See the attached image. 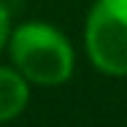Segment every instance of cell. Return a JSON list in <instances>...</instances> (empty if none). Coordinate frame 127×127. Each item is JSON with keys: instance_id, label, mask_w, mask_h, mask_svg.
Returning a JSON list of instances; mask_svg holds the SVG:
<instances>
[{"instance_id": "2", "label": "cell", "mask_w": 127, "mask_h": 127, "mask_svg": "<svg viewBox=\"0 0 127 127\" xmlns=\"http://www.w3.org/2000/svg\"><path fill=\"white\" fill-rule=\"evenodd\" d=\"M87 51L108 76H127V0H97L87 16Z\"/></svg>"}, {"instance_id": "3", "label": "cell", "mask_w": 127, "mask_h": 127, "mask_svg": "<svg viewBox=\"0 0 127 127\" xmlns=\"http://www.w3.org/2000/svg\"><path fill=\"white\" fill-rule=\"evenodd\" d=\"M27 100H30L27 78L19 70L0 68V122H8V119L19 116L25 111Z\"/></svg>"}, {"instance_id": "4", "label": "cell", "mask_w": 127, "mask_h": 127, "mask_svg": "<svg viewBox=\"0 0 127 127\" xmlns=\"http://www.w3.org/2000/svg\"><path fill=\"white\" fill-rule=\"evenodd\" d=\"M8 35H11V27H8V8H5L3 0H0V49H3V43L8 41Z\"/></svg>"}, {"instance_id": "1", "label": "cell", "mask_w": 127, "mask_h": 127, "mask_svg": "<svg viewBox=\"0 0 127 127\" xmlns=\"http://www.w3.org/2000/svg\"><path fill=\"white\" fill-rule=\"evenodd\" d=\"M8 49L16 70L27 81H35L43 87L68 81L76 65L68 38L43 22H27L16 27L8 38Z\"/></svg>"}]
</instances>
